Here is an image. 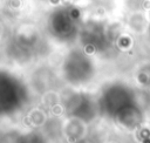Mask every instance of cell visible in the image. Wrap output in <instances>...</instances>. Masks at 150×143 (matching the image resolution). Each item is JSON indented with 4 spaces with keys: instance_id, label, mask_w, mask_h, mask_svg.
Listing matches in <instances>:
<instances>
[{
    "instance_id": "7a4b0ae2",
    "label": "cell",
    "mask_w": 150,
    "mask_h": 143,
    "mask_svg": "<svg viewBox=\"0 0 150 143\" xmlns=\"http://www.w3.org/2000/svg\"><path fill=\"white\" fill-rule=\"evenodd\" d=\"M100 111L105 117L112 120V117L127 105L139 101L136 90L127 82L110 81L105 83L98 96Z\"/></svg>"
},
{
    "instance_id": "5b68a950",
    "label": "cell",
    "mask_w": 150,
    "mask_h": 143,
    "mask_svg": "<svg viewBox=\"0 0 150 143\" xmlns=\"http://www.w3.org/2000/svg\"><path fill=\"white\" fill-rule=\"evenodd\" d=\"M62 132L69 143H79L88 135V123L77 117H68L63 122Z\"/></svg>"
},
{
    "instance_id": "3957f363",
    "label": "cell",
    "mask_w": 150,
    "mask_h": 143,
    "mask_svg": "<svg viewBox=\"0 0 150 143\" xmlns=\"http://www.w3.org/2000/svg\"><path fill=\"white\" fill-rule=\"evenodd\" d=\"M70 89L71 93L64 102V108L69 117H77L89 123L101 115L97 97L81 89Z\"/></svg>"
},
{
    "instance_id": "8992f818",
    "label": "cell",
    "mask_w": 150,
    "mask_h": 143,
    "mask_svg": "<svg viewBox=\"0 0 150 143\" xmlns=\"http://www.w3.org/2000/svg\"><path fill=\"white\" fill-rule=\"evenodd\" d=\"M134 81L141 89H150V63L139 66L137 68L134 75Z\"/></svg>"
},
{
    "instance_id": "277c9868",
    "label": "cell",
    "mask_w": 150,
    "mask_h": 143,
    "mask_svg": "<svg viewBox=\"0 0 150 143\" xmlns=\"http://www.w3.org/2000/svg\"><path fill=\"white\" fill-rule=\"evenodd\" d=\"M120 129L132 132L138 130L145 122V113L141 105V102H134L125 108L121 109L111 120Z\"/></svg>"
},
{
    "instance_id": "6da1fadb",
    "label": "cell",
    "mask_w": 150,
    "mask_h": 143,
    "mask_svg": "<svg viewBox=\"0 0 150 143\" xmlns=\"http://www.w3.org/2000/svg\"><path fill=\"white\" fill-rule=\"evenodd\" d=\"M97 68L94 60L81 50H73L62 63L64 82L73 89H83L95 82Z\"/></svg>"
}]
</instances>
